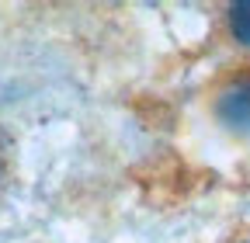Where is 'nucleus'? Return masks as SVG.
I'll return each instance as SVG.
<instances>
[{"instance_id": "f257e3e1", "label": "nucleus", "mask_w": 250, "mask_h": 243, "mask_svg": "<svg viewBox=\"0 0 250 243\" xmlns=\"http://www.w3.org/2000/svg\"><path fill=\"white\" fill-rule=\"evenodd\" d=\"M215 122L233 136H250V66L233 73L212 98Z\"/></svg>"}, {"instance_id": "f03ea898", "label": "nucleus", "mask_w": 250, "mask_h": 243, "mask_svg": "<svg viewBox=\"0 0 250 243\" xmlns=\"http://www.w3.org/2000/svg\"><path fill=\"white\" fill-rule=\"evenodd\" d=\"M226 32L236 45L250 49V0H240V4L226 7Z\"/></svg>"}, {"instance_id": "7ed1b4c3", "label": "nucleus", "mask_w": 250, "mask_h": 243, "mask_svg": "<svg viewBox=\"0 0 250 243\" xmlns=\"http://www.w3.org/2000/svg\"><path fill=\"white\" fill-rule=\"evenodd\" d=\"M233 243H250V233H247V236H236Z\"/></svg>"}]
</instances>
